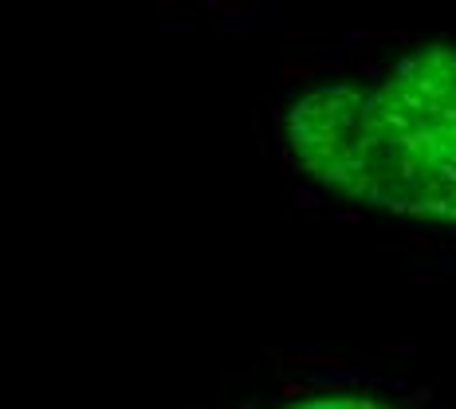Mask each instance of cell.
Wrapping results in <instances>:
<instances>
[{
    "label": "cell",
    "mask_w": 456,
    "mask_h": 409,
    "mask_svg": "<svg viewBox=\"0 0 456 409\" xmlns=\"http://www.w3.org/2000/svg\"><path fill=\"white\" fill-rule=\"evenodd\" d=\"M288 409H397V405L366 398V393H330V398H307V401L288 405Z\"/></svg>",
    "instance_id": "7a4b0ae2"
},
{
    "label": "cell",
    "mask_w": 456,
    "mask_h": 409,
    "mask_svg": "<svg viewBox=\"0 0 456 409\" xmlns=\"http://www.w3.org/2000/svg\"><path fill=\"white\" fill-rule=\"evenodd\" d=\"M288 134L322 185L456 224V51L406 55L374 87H319L295 102Z\"/></svg>",
    "instance_id": "6da1fadb"
}]
</instances>
